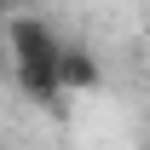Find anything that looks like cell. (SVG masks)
<instances>
[{"mask_svg":"<svg viewBox=\"0 0 150 150\" xmlns=\"http://www.w3.org/2000/svg\"><path fill=\"white\" fill-rule=\"evenodd\" d=\"M6 40H12V58L18 64H58V46H64L40 18H12Z\"/></svg>","mask_w":150,"mask_h":150,"instance_id":"1","label":"cell"},{"mask_svg":"<svg viewBox=\"0 0 150 150\" xmlns=\"http://www.w3.org/2000/svg\"><path fill=\"white\" fill-rule=\"evenodd\" d=\"M58 81H64V93H93L104 81V69L87 46H58Z\"/></svg>","mask_w":150,"mask_h":150,"instance_id":"2","label":"cell"},{"mask_svg":"<svg viewBox=\"0 0 150 150\" xmlns=\"http://www.w3.org/2000/svg\"><path fill=\"white\" fill-rule=\"evenodd\" d=\"M6 6H12V0H0V12H6Z\"/></svg>","mask_w":150,"mask_h":150,"instance_id":"3","label":"cell"}]
</instances>
